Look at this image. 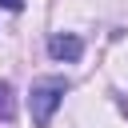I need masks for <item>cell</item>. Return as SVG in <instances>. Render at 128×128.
<instances>
[{
	"instance_id": "obj_1",
	"label": "cell",
	"mask_w": 128,
	"mask_h": 128,
	"mask_svg": "<svg viewBox=\"0 0 128 128\" xmlns=\"http://www.w3.org/2000/svg\"><path fill=\"white\" fill-rule=\"evenodd\" d=\"M68 88H72V84H68L64 76H44V80L32 84V92H28V112H32V124H36V128H48V120H52V112L60 108V100H64Z\"/></svg>"
},
{
	"instance_id": "obj_2",
	"label": "cell",
	"mask_w": 128,
	"mask_h": 128,
	"mask_svg": "<svg viewBox=\"0 0 128 128\" xmlns=\"http://www.w3.org/2000/svg\"><path fill=\"white\" fill-rule=\"evenodd\" d=\"M48 56L52 60H80L84 56V40L80 36H72V32H56V36H48Z\"/></svg>"
},
{
	"instance_id": "obj_3",
	"label": "cell",
	"mask_w": 128,
	"mask_h": 128,
	"mask_svg": "<svg viewBox=\"0 0 128 128\" xmlns=\"http://www.w3.org/2000/svg\"><path fill=\"white\" fill-rule=\"evenodd\" d=\"M16 116V100H12V84L0 80V120H12Z\"/></svg>"
},
{
	"instance_id": "obj_4",
	"label": "cell",
	"mask_w": 128,
	"mask_h": 128,
	"mask_svg": "<svg viewBox=\"0 0 128 128\" xmlns=\"http://www.w3.org/2000/svg\"><path fill=\"white\" fill-rule=\"evenodd\" d=\"M0 8H8V12H20V8H24V0H0Z\"/></svg>"
}]
</instances>
